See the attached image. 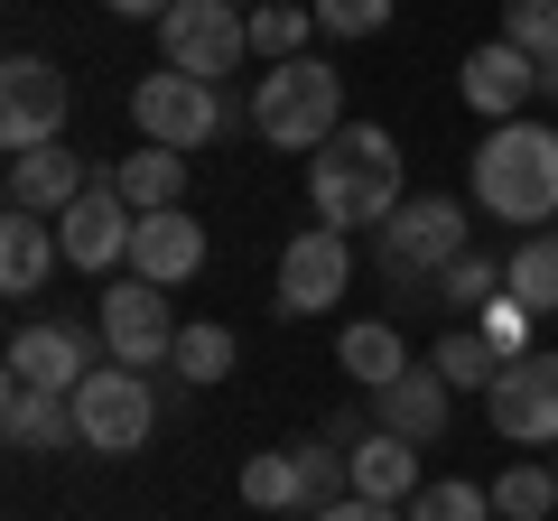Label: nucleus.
<instances>
[{"mask_svg": "<svg viewBox=\"0 0 558 521\" xmlns=\"http://www.w3.org/2000/svg\"><path fill=\"white\" fill-rule=\"evenodd\" d=\"M410 521H494V484L447 475V484H428V494L410 502Z\"/></svg>", "mask_w": 558, "mask_h": 521, "instance_id": "obj_30", "label": "nucleus"}, {"mask_svg": "<svg viewBox=\"0 0 558 521\" xmlns=\"http://www.w3.org/2000/svg\"><path fill=\"white\" fill-rule=\"evenodd\" d=\"M159 57L178 65V75L223 84L242 57H252V10H233V0H178V10L159 20Z\"/></svg>", "mask_w": 558, "mask_h": 521, "instance_id": "obj_6", "label": "nucleus"}, {"mask_svg": "<svg viewBox=\"0 0 558 521\" xmlns=\"http://www.w3.org/2000/svg\"><path fill=\"white\" fill-rule=\"evenodd\" d=\"M307 38H317V10H289V0H260L252 10V57L289 65V57H307Z\"/></svg>", "mask_w": 558, "mask_h": 521, "instance_id": "obj_28", "label": "nucleus"}, {"mask_svg": "<svg viewBox=\"0 0 558 521\" xmlns=\"http://www.w3.org/2000/svg\"><path fill=\"white\" fill-rule=\"evenodd\" d=\"M233 10H260V0H233Z\"/></svg>", "mask_w": 558, "mask_h": 521, "instance_id": "obj_37", "label": "nucleus"}, {"mask_svg": "<svg viewBox=\"0 0 558 521\" xmlns=\"http://www.w3.org/2000/svg\"><path fill=\"white\" fill-rule=\"evenodd\" d=\"M457 84H465V102H475L484 121H521V102L539 94V65L521 57V47H502V38H484L475 57H465V75H457Z\"/></svg>", "mask_w": 558, "mask_h": 521, "instance_id": "obj_16", "label": "nucleus"}, {"mask_svg": "<svg viewBox=\"0 0 558 521\" xmlns=\"http://www.w3.org/2000/svg\"><path fill=\"white\" fill-rule=\"evenodd\" d=\"M373 401H381V428H391V438H410V447H438L447 420H457V391H447L438 363H410V373H400L391 391H373Z\"/></svg>", "mask_w": 558, "mask_h": 521, "instance_id": "obj_14", "label": "nucleus"}, {"mask_svg": "<svg viewBox=\"0 0 558 521\" xmlns=\"http://www.w3.org/2000/svg\"><path fill=\"white\" fill-rule=\"evenodd\" d=\"M131 233H140V215L121 205L112 178H94V186L57 215V242H65V260H75V270H121V260H131Z\"/></svg>", "mask_w": 558, "mask_h": 521, "instance_id": "obj_12", "label": "nucleus"}, {"mask_svg": "<svg viewBox=\"0 0 558 521\" xmlns=\"http://www.w3.org/2000/svg\"><path fill=\"white\" fill-rule=\"evenodd\" d=\"M502 299H521L531 317H549V307H558V223H549V233H531L512 260H502Z\"/></svg>", "mask_w": 558, "mask_h": 521, "instance_id": "obj_24", "label": "nucleus"}, {"mask_svg": "<svg viewBox=\"0 0 558 521\" xmlns=\"http://www.w3.org/2000/svg\"><path fill=\"white\" fill-rule=\"evenodd\" d=\"M336 363L354 373V391H391V381L410 373V344H400L391 317H354V326L336 336Z\"/></svg>", "mask_w": 558, "mask_h": 521, "instance_id": "obj_20", "label": "nucleus"}, {"mask_svg": "<svg viewBox=\"0 0 558 521\" xmlns=\"http://www.w3.org/2000/svg\"><path fill=\"white\" fill-rule=\"evenodd\" d=\"M84 373H94V344H84L75 326H20V336H10V381H38V391H65V401H75Z\"/></svg>", "mask_w": 558, "mask_h": 521, "instance_id": "obj_15", "label": "nucleus"}, {"mask_svg": "<svg viewBox=\"0 0 558 521\" xmlns=\"http://www.w3.org/2000/svg\"><path fill=\"white\" fill-rule=\"evenodd\" d=\"M196 270H205V223L186 215V205H168V215H140V233H131V280L178 289V280H196Z\"/></svg>", "mask_w": 558, "mask_h": 521, "instance_id": "obj_13", "label": "nucleus"}, {"mask_svg": "<svg viewBox=\"0 0 558 521\" xmlns=\"http://www.w3.org/2000/svg\"><path fill=\"white\" fill-rule=\"evenodd\" d=\"M242 502H252V512H307V465H299V447H260V457L242 465Z\"/></svg>", "mask_w": 558, "mask_h": 521, "instance_id": "obj_23", "label": "nucleus"}, {"mask_svg": "<svg viewBox=\"0 0 558 521\" xmlns=\"http://www.w3.org/2000/svg\"><path fill=\"white\" fill-rule=\"evenodd\" d=\"M102 10H121V20H168L178 0H102Z\"/></svg>", "mask_w": 558, "mask_h": 521, "instance_id": "obj_35", "label": "nucleus"}, {"mask_svg": "<svg viewBox=\"0 0 558 521\" xmlns=\"http://www.w3.org/2000/svg\"><path fill=\"white\" fill-rule=\"evenodd\" d=\"M354 289V233H336V223H307L289 252H279V317H326V307Z\"/></svg>", "mask_w": 558, "mask_h": 521, "instance_id": "obj_9", "label": "nucleus"}, {"mask_svg": "<svg viewBox=\"0 0 558 521\" xmlns=\"http://www.w3.org/2000/svg\"><path fill=\"white\" fill-rule=\"evenodd\" d=\"M94 317H102V344H112V363H131V373H159V363L178 354V317H168V289H149V280H112Z\"/></svg>", "mask_w": 558, "mask_h": 521, "instance_id": "obj_11", "label": "nucleus"}, {"mask_svg": "<svg viewBox=\"0 0 558 521\" xmlns=\"http://www.w3.org/2000/svg\"><path fill=\"white\" fill-rule=\"evenodd\" d=\"M84 186H94V178H84V159H75L65 141L20 149V159H10V205H20V215H47V223H57L65 205L84 196Z\"/></svg>", "mask_w": 558, "mask_h": 521, "instance_id": "obj_17", "label": "nucleus"}, {"mask_svg": "<svg viewBox=\"0 0 558 521\" xmlns=\"http://www.w3.org/2000/svg\"><path fill=\"white\" fill-rule=\"evenodd\" d=\"M344 465H354L363 502H418V447L391 438V428H363V438L344 447Z\"/></svg>", "mask_w": 558, "mask_h": 521, "instance_id": "obj_18", "label": "nucleus"}, {"mask_svg": "<svg viewBox=\"0 0 558 521\" xmlns=\"http://www.w3.org/2000/svg\"><path fill=\"white\" fill-rule=\"evenodd\" d=\"M65 102H75V94H65V65L57 57H28V47H20V57L0 65V141H10V159L57 141Z\"/></svg>", "mask_w": 558, "mask_h": 521, "instance_id": "obj_10", "label": "nucleus"}, {"mask_svg": "<svg viewBox=\"0 0 558 521\" xmlns=\"http://www.w3.org/2000/svg\"><path fill=\"white\" fill-rule=\"evenodd\" d=\"M168 363H178V381L215 391V381L233 373V326H215V317H205V326H178V354H168Z\"/></svg>", "mask_w": 558, "mask_h": 521, "instance_id": "obj_26", "label": "nucleus"}, {"mask_svg": "<svg viewBox=\"0 0 558 521\" xmlns=\"http://www.w3.org/2000/svg\"><path fill=\"white\" fill-rule=\"evenodd\" d=\"M131 121L149 149H205L223 131V94L205 75H178V65H159V75L131 84Z\"/></svg>", "mask_w": 558, "mask_h": 521, "instance_id": "obj_7", "label": "nucleus"}, {"mask_svg": "<svg viewBox=\"0 0 558 521\" xmlns=\"http://www.w3.org/2000/svg\"><path fill=\"white\" fill-rule=\"evenodd\" d=\"M317 521H410L400 502H363V494H344V502H326Z\"/></svg>", "mask_w": 558, "mask_h": 521, "instance_id": "obj_34", "label": "nucleus"}, {"mask_svg": "<svg viewBox=\"0 0 558 521\" xmlns=\"http://www.w3.org/2000/svg\"><path fill=\"white\" fill-rule=\"evenodd\" d=\"M502 47H521V57H558V0H502Z\"/></svg>", "mask_w": 558, "mask_h": 521, "instance_id": "obj_29", "label": "nucleus"}, {"mask_svg": "<svg viewBox=\"0 0 558 521\" xmlns=\"http://www.w3.org/2000/svg\"><path fill=\"white\" fill-rule=\"evenodd\" d=\"M112 186H121L131 215H168V205L186 196V149H121Z\"/></svg>", "mask_w": 558, "mask_h": 521, "instance_id": "obj_22", "label": "nucleus"}, {"mask_svg": "<svg viewBox=\"0 0 558 521\" xmlns=\"http://www.w3.org/2000/svg\"><path fill=\"white\" fill-rule=\"evenodd\" d=\"M428 363L447 373V391H494V373H502V354L484 344V326H457V336H438V344H428Z\"/></svg>", "mask_w": 558, "mask_h": 521, "instance_id": "obj_25", "label": "nucleus"}, {"mask_svg": "<svg viewBox=\"0 0 558 521\" xmlns=\"http://www.w3.org/2000/svg\"><path fill=\"white\" fill-rule=\"evenodd\" d=\"M307 205H317V223H336V233H381V223L410 205V186H400V141L381 121H344L336 141L307 159Z\"/></svg>", "mask_w": 558, "mask_h": 521, "instance_id": "obj_1", "label": "nucleus"}, {"mask_svg": "<svg viewBox=\"0 0 558 521\" xmlns=\"http://www.w3.org/2000/svg\"><path fill=\"white\" fill-rule=\"evenodd\" d=\"M465 186H475V205L494 223H531V233H549V223H558V131H549V121H494Z\"/></svg>", "mask_w": 558, "mask_h": 521, "instance_id": "obj_2", "label": "nucleus"}, {"mask_svg": "<svg viewBox=\"0 0 558 521\" xmlns=\"http://www.w3.org/2000/svg\"><path fill=\"white\" fill-rule=\"evenodd\" d=\"M317 28L326 38H381L391 28V0H317Z\"/></svg>", "mask_w": 558, "mask_h": 521, "instance_id": "obj_32", "label": "nucleus"}, {"mask_svg": "<svg viewBox=\"0 0 558 521\" xmlns=\"http://www.w3.org/2000/svg\"><path fill=\"white\" fill-rule=\"evenodd\" d=\"M484 410H494V438H512V447H558V354H549V344L512 354V363L494 373V391H484Z\"/></svg>", "mask_w": 558, "mask_h": 521, "instance_id": "obj_8", "label": "nucleus"}, {"mask_svg": "<svg viewBox=\"0 0 558 521\" xmlns=\"http://www.w3.org/2000/svg\"><path fill=\"white\" fill-rule=\"evenodd\" d=\"M539 94H549V102H558V57H539Z\"/></svg>", "mask_w": 558, "mask_h": 521, "instance_id": "obj_36", "label": "nucleus"}, {"mask_svg": "<svg viewBox=\"0 0 558 521\" xmlns=\"http://www.w3.org/2000/svg\"><path fill=\"white\" fill-rule=\"evenodd\" d=\"M0 428H10V447H28V457L84 447L75 438V401H65V391H38V381H10V391H0Z\"/></svg>", "mask_w": 558, "mask_h": 521, "instance_id": "obj_19", "label": "nucleus"}, {"mask_svg": "<svg viewBox=\"0 0 558 521\" xmlns=\"http://www.w3.org/2000/svg\"><path fill=\"white\" fill-rule=\"evenodd\" d=\"M252 131H260L270 149H307V159H317V149L344 131V75H336L326 57L270 65V75L252 84Z\"/></svg>", "mask_w": 558, "mask_h": 521, "instance_id": "obj_3", "label": "nucleus"}, {"mask_svg": "<svg viewBox=\"0 0 558 521\" xmlns=\"http://www.w3.org/2000/svg\"><path fill=\"white\" fill-rule=\"evenodd\" d=\"M475 326H484V344H494L502 363H512V354H531V307H521V299H494Z\"/></svg>", "mask_w": 558, "mask_h": 521, "instance_id": "obj_33", "label": "nucleus"}, {"mask_svg": "<svg viewBox=\"0 0 558 521\" xmlns=\"http://www.w3.org/2000/svg\"><path fill=\"white\" fill-rule=\"evenodd\" d=\"M558 512V475L549 465H502L494 475V521H549Z\"/></svg>", "mask_w": 558, "mask_h": 521, "instance_id": "obj_27", "label": "nucleus"}, {"mask_svg": "<svg viewBox=\"0 0 558 521\" xmlns=\"http://www.w3.org/2000/svg\"><path fill=\"white\" fill-rule=\"evenodd\" d=\"M57 223L47 215H20V205H10V223H0V289H10V299H28V289L47 280V270H57Z\"/></svg>", "mask_w": 558, "mask_h": 521, "instance_id": "obj_21", "label": "nucleus"}, {"mask_svg": "<svg viewBox=\"0 0 558 521\" xmlns=\"http://www.w3.org/2000/svg\"><path fill=\"white\" fill-rule=\"evenodd\" d=\"M149 428H159L149 381H140L131 363H94L84 391H75V438L94 447V457H131V447H149Z\"/></svg>", "mask_w": 558, "mask_h": 521, "instance_id": "obj_5", "label": "nucleus"}, {"mask_svg": "<svg viewBox=\"0 0 558 521\" xmlns=\"http://www.w3.org/2000/svg\"><path fill=\"white\" fill-rule=\"evenodd\" d=\"M494 299H502V260H484V252H465L457 270L438 280V307H475V317H484Z\"/></svg>", "mask_w": 558, "mask_h": 521, "instance_id": "obj_31", "label": "nucleus"}, {"mask_svg": "<svg viewBox=\"0 0 558 521\" xmlns=\"http://www.w3.org/2000/svg\"><path fill=\"white\" fill-rule=\"evenodd\" d=\"M549 475H558V447H549Z\"/></svg>", "mask_w": 558, "mask_h": 521, "instance_id": "obj_38", "label": "nucleus"}, {"mask_svg": "<svg viewBox=\"0 0 558 521\" xmlns=\"http://www.w3.org/2000/svg\"><path fill=\"white\" fill-rule=\"evenodd\" d=\"M373 252H381V280H391V289H410V299L428 289V299H438V280L475 252V242H465V205L457 196H410L373 233Z\"/></svg>", "mask_w": 558, "mask_h": 521, "instance_id": "obj_4", "label": "nucleus"}]
</instances>
